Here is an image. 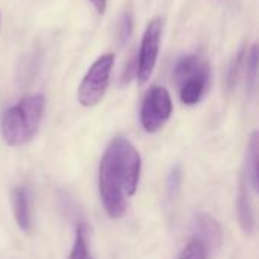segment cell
I'll return each instance as SVG.
<instances>
[{
	"mask_svg": "<svg viewBox=\"0 0 259 259\" xmlns=\"http://www.w3.org/2000/svg\"><path fill=\"white\" fill-rule=\"evenodd\" d=\"M141 173V156L124 138H114L106 147L99 168V191L106 214L118 220L124 215L127 200L137 193Z\"/></svg>",
	"mask_w": 259,
	"mask_h": 259,
	"instance_id": "obj_1",
	"label": "cell"
},
{
	"mask_svg": "<svg viewBox=\"0 0 259 259\" xmlns=\"http://www.w3.org/2000/svg\"><path fill=\"white\" fill-rule=\"evenodd\" d=\"M46 99L42 94L23 97L17 105L8 108L2 117V135L6 144L21 146L38 131L42 118Z\"/></svg>",
	"mask_w": 259,
	"mask_h": 259,
	"instance_id": "obj_2",
	"label": "cell"
},
{
	"mask_svg": "<svg viewBox=\"0 0 259 259\" xmlns=\"http://www.w3.org/2000/svg\"><path fill=\"white\" fill-rule=\"evenodd\" d=\"M175 82L179 88V99L184 105H197L209 87L208 62L197 53L185 55L178 59L173 70Z\"/></svg>",
	"mask_w": 259,
	"mask_h": 259,
	"instance_id": "obj_3",
	"label": "cell"
},
{
	"mask_svg": "<svg viewBox=\"0 0 259 259\" xmlns=\"http://www.w3.org/2000/svg\"><path fill=\"white\" fill-rule=\"evenodd\" d=\"M114 62H115V55L105 53L99 56L88 68L77 88V100L82 106L85 108L96 106L103 99L109 85V77Z\"/></svg>",
	"mask_w": 259,
	"mask_h": 259,
	"instance_id": "obj_4",
	"label": "cell"
},
{
	"mask_svg": "<svg viewBox=\"0 0 259 259\" xmlns=\"http://www.w3.org/2000/svg\"><path fill=\"white\" fill-rule=\"evenodd\" d=\"M171 111L173 103L168 90L159 85L152 87L147 91L140 111V120L144 131L149 134H155L156 131H159L170 118Z\"/></svg>",
	"mask_w": 259,
	"mask_h": 259,
	"instance_id": "obj_5",
	"label": "cell"
},
{
	"mask_svg": "<svg viewBox=\"0 0 259 259\" xmlns=\"http://www.w3.org/2000/svg\"><path fill=\"white\" fill-rule=\"evenodd\" d=\"M161 35H162V21L159 18L150 20L143 33L140 53H138L137 65H135V77L140 85H144L150 79L156 67Z\"/></svg>",
	"mask_w": 259,
	"mask_h": 259,
	"instance_id": "obj_6",
	"label": "cell"
},
{
	"mask_svg": "<svg viewBox=\"0 0 259 259\" xmlns=\"http://www.w3.org/2000/svg\"><path fill=\"white\" fill-rule=\"evenodd\" d=\"M194 231L197 235L196 240H199L205 246L208 253L212 250H219V247L222 246L223 232L214 217H211L209 214H197L194 220Z\"/></svg>",
	"mask_w": 259,
	"mask_h": 259,
	"instance_id": "obj_7",
	"label": "cell"
},
{
	"mask_svg": "<svg viewBox=\"0 0 259 259\" xmlns=\"http://www.w3.org/2000/svg\"><path fill=\"white\" fill-rule=\"evenodd\" d=\"M249 182L247 178L243 175L241 185H240V193H238V219L243 231L246 234H252L253 226H255V219H253V206L250 202V191H249Z\"/></svg>",
	"mask_w": 259,
	"mask_h": 259,
	"instance_id": "obj_8",
	"label": "cell"
},
{
	"mask_svg": "<svg viewBox=\"0 0 259 259\" xmlns=\"http://www.w3.org/2000/svg\"><path fill=\"white\" fill-rule=\"evenodd\" d=\"M11 203H12L14 219H15L18 228L23 232H29L30 231V211H29L27 193L23 187H15L12 190Z\"/></svg>",
	"mask_w": 259,
	"mask_h": 259,
	"instance_id": "obj_9",
	"label": "cell"
},
{
	"mask_svg": "<svg viewBox=\"0 0 259 259\" xmlns=\"http://www.w3.org/2000/svg\"><path fill=\"white\" fill-rule=\"evenodd\" d=\"M258 159H259V137L255 131L250 135L249 146H247V155H246V170L244 176L247 178L249 185L253 191H258Z\"/></svg>",
	"mask_w": 259,
	"mask_h": 259,
	"instance_id": "obj_10",
	"label": "cell"
},
{
	"mask_svg": "<svg viewBox=\"0 0 259 259\" xmlns=\"http://www.w3.org/2000/svg\"><path fill=\"white\" fill-rule=\"evenodd\" d=\"M68 259H93L91 252L88 249V241H87V232L85 228L82 225H79L76 228V234H74V243L70 252Z\"/></svg>",
	"mask_w": 259,
	"mask_h": 259,
	"instance_id": "obj_11",
	"label": "cell"
},
{
	"mask_svg": "<svg viewBox=\"0 0 259 259\" xmlns=\"http://www.w3.org/2000/svg\"><path fill=\"white\" fill-rule=\"evenodd\" d=\"M246 65H247V87L250 90L255 88L256 85V77H258V46L253 44L250 47V52L246 55Z\"/></svg>",
	"mask_w": 259,
	"mask_h": 259,
	"instance_id": "obj_12",
	"label": "cell"
},
{
	"mask_svg": "<svg viewBox=\"0 0 259 259\" xmlns=\"http://www.w3.org/2000/svg\"><path fill=\"white\" fill-rule=\"evenodd\" d=\"M132 30H134V20H132V15L129 12H123L120 20H118V24H117V39H118V44L123 46L129 41L131 35H132Z\"/></svg>",
	"mask_w": 259,
	"mask_h": 259,
	"instance_id": "obj_13",
	"label": "cell"
},
{
	"mask_svg": "<svg viewBox=\"0 0 259 259\" xmlns=\"http://www.w3.org/2000/svg\"><path fill=\"white\" fill-rule=\"evenodd\" d=\"M178 259H208V252L205 246L199 240L194 238L184 247V250L179 253Z\"/></svg>",
	"mask_w": 259,
	"mask_h": 259,
	"instance_id": "obj_14",
	"label": "cell"
},
{
	"mask_svg": "<svg viewBox=\"0 0 259 259\" xmlns=\"http://www.w3.org/2000/svg\"><path fill=\"white\" fill-rule=\"evenodd\" d=\"M93 6H94V9L97 11V14H100V15H103L105 12H106V6H108V0H88Z\"/></svg>",
	"mask_w": 259,
	"mask_h": 259,
	"instance_id": "obj_15",
	"label": "cell"
}]
</instances>
